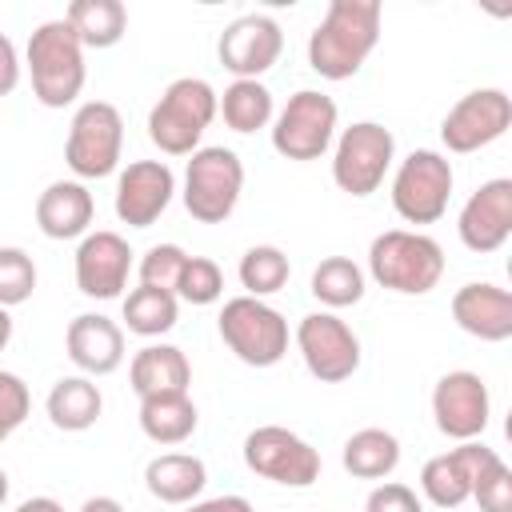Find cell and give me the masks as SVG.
Listing matches in <instances>:
<instances>
[{
  "mask_svg": "<svg viewBox=\"0 0 512 512\" xmlns=\"http://www.w3.org/2000/svg\"><path fill=\"white\" fill-rule=\"evenodd\" d=\"M380 0H332L308 36V64L324 80H348L380 44Z\"/></svg>",
  "mask_w": 512,
  "mask_h": 512,
  "instance_id": "cell-1",
  "label": "cell"
},
{
  "mask_svg": "<svg viewBox=\"0 0 512 512\" xmlns=\"http://www.w3.org/2000/svg\"><path fill=\"white\" fill-rule=\"evenodd\" d=\"M28 72H32V96L44 108H68L84 92V44L68 28V20H44L28 36Z\"/></svg>",
  "mask_w": 512,
  "mask_h": 512,
  "instance_id": "cell-2",
  "label": "cell"
},
{
  "mask_svg": "<svg viewBox=\"0 0 512 512\" xmlns=\"http://www.w3.org/2000/svg\"><path fill=\"white\" fill-rule=\"evenodd\" d=\"M368 272L388 292L424 296L444 276V248L424 232L388 228L368 244Z\"/></svg>",
  "mask_w": 512,
  "mask_h": 512,
  "instance_id": "cell-3",
  "label": "cell"
},
{
  "mask_svg": "<svg viewBox=\"0 0 512 512\" xmlns=\"http://www.w3.org/2000/svg\"><path fill=\"white\" fill-rule=\"evenodd\" d=\"M216 120V88L200 76H180L148 112V140L164 156H192Z\"/></svg>",
  "mask_w": 512,
  "mask_h": 512,
  "instance_id": "cell-4",
  "label": "cell"
},
{
  "mask_svg": "<svg viewBox=\"0 0 512 512\" xmlns=\"http://www.w3.org/2000/svg\"><path fill=\"white\" fill-rule=\"evenodd\" d=\"M244 192V164L232 148L212 144V148H196L188 168H184V208L192 220L200 224H224Z\"/></svg>",
  "mask_w": 512,
  "mask_h": 512,
  "instance_id": "cell-5",
  "label": "cell"
},
{
  "mask_svg": "<svg viewBox=\"0 0 512 512\" xmlns=\"http://www.w3.org/2000/svg\"><path fill=\"white\" fill-rule=\"evenodd\" d=\"M216 328L220 340L232 348V356L244 360L248 368H272L288 352V320L256 296H232L220 308Z\"/></svg>",
  "mask_w": 512,
  "mask_h": 512,
  "instance_id": "cell-6",
  "label": "cell"
},
{
  "mask_svg": "<svg viewBox=\"0 0 512 512\" xmlns=\"http://www.w3.org/2000/svg\"><path fill=\"white\" fill-rule=\"evenodd\" d=\"M124 152V116L108 100H88L76 108L68 124V144L64 160L80 180H100L112 176Z\"/></svg>",
  "mask_w": 512,
  "mask_h": 512,
  "instance_id": "cell-7",
  "label": "cell"
},
{
  "mask_svg": "<svg viewBox=\"0 0 512 512\" xmlns=\"http://www.w3.org/2000/svg\"><path fill=\"white\" fill-rule=\"evenodd\" d=\"M452 164L432 148H416L392 176V208L408 224H436L452 200Z\"/></svg>",
  "mask_w": 512,
  "mask_h": 512,
  "instance_id": "cell-8",
  "label": "cell"
},
{
  "mask_svg": "<svg viewBox=\"0 0 512 512\" xmlns=\"http://www.w3.org/2000/svg\"><path fill=\"white\" fill-rule=\"evenodd\" d=\"M396 156V140L384 124L376 120H356L352 128L340 132L336 152H332V180L348 196H372Z\"/></svg>",
  "mask_w": 512,
  "mask_h": 512,
  "instance_id": "cell-9",
  "label": "cell"
},
{
  "mask_svg": "<svg viewBox=\"0 0 512 512\" xmlns=\"http://www.w3.org/2000/svg\"><path fill=\"white\" fill-rule=\"evenodd\" d=\"M336 140V100L316 92V88H300L296 96H288V104L280 108L276 124H272V148L284 160H320Z\"/></svg>",
  "mask_w": 512,
  "mask_h": 512,
  "instance_id": "cell-10",
  "label": "cell"
},
{
  "mask_svg": "<svg viewBox=\"0 0 512 512\" xmlns=\"http://www.w3.org/2000/svg\"><path fill=\"white\" fill-rule=\"evenodd\" d=\"M244 464L280 488H312L320 480V452L280 424H260L244 436Z\"/></svg>",
  "mask_w": 512,
  "mask_h": 512,
  "instance_id": "cell-11",
  "label": "cell"
},
{
  "mask_svg": "<svg viewBox=\"0 0 512 512\" xmlns=\"http://www.w3.org/2000/svg\"><path fill=\"white\" fill-rule=\"evenodd\" d=\"M508 128H512L508 92L504 88H476L448 108V116L440 120V140L448 152L464 156V152H480V148L496 144Z\"/></svg>",
  "mask_w": 512,
  "mask_h": 512,
  "instance_id": "cell-12",
  "label": "cell"
},
{
  "mask_svg": "<svg viewBox=\"0 0 512 512\" xmlns=\"http://www.w3.org/2000/svg\"><path fill=\"white\" fill-rule=\"evenodd\" d=\"M296 348L320 384H340L360 368V340L336 312H308L296 324Z\"/></svg>",
  "mask_w": 512,
  "mask_h": 512,
  "instance_id": "cell-13",
  "label": "cell"
},
{
  "mask_svg": "<svg viewBox=\"0 0 512 512\" xmlns=\"http://www.w3.org/2000/svg\"><path fill=\"white\" fill-rule=\"evenodd\" d=\"M280 52H284V32L264 12L236 16L216 40V56L224 72H232L236 80H260L280 60Z\"/></svg>",
  "mask_w": 512,
  "mask_h": 512,
  "instance_id": "cell-14",
  "label": "cell"
},
{
  "mask_svg": "<svg viewBox=\"0 0 512 512\" xmlns=\"http://www.w3.org/2000/svg\"><path fill=\"white\" fill-rule=\"evenodd\" d=\"M432 416H436V428L448 436V440H476L484 428H488V416H492V396H488V384L476 376V372H444L432 388Z\"/></svg>",
  "mask_w": 512,
  "mask_h": 512,
  "instance_id": "cell-15",
  "label": "cell"
},
{
  "mask_svg": "<svg viewBox=\"0 0 512 512\" xmlns=\"http://www.w3.org/2000/svg\"><path fill=\"white\" fill-rule=\"evenodd\" d=\"M500 460L496 448L480 444V440H464L460 448L452 452H440L432 456L424 468H420V492L436 504V508H460L464 500H472V484L476 476Z\"/></svg>",
  "mask_w": 512,
  "mask_h": 512,
  "instance_id": "cell-16",
  "label": "cell"
},
{
  "mask_svg": "<svg viewBox=\"0 0 512 512\" xmlns=\"http://www.w3.org/2000/svg\"><path fill=\"white\" fill-rule=\"evenodd\" d=\"M456 232H460V244L476 256H488V252L504 248V240L512 236V180L496 176V180L480 184L464 200Z\"/></svg>",
  "mask_w": 512,
  "mask_h": 512,
  "instance_id": "cell-17",
  "label": "cell"
},
{
  "mask_svg": "<svg viewBox=\"0 0 512 512\" xmlns=\"http://www.w3.org/2000/svg\"><path fill=\"white\" fill-rule=\"evenodd\" d=\"M176 176L164 160H132L116 180V216L128 228H152L172 204Z\"/></svg>",
  "mask_w": 512,
  "mask_h": 512,
  "instance_id": "cell-18",
  "label": "cell"
},
{
  "mask_svg": "<svg viewBox=\"0 0 512 512\" xmlns=\"http://www.w3.org/2000/svg\"><path fill=\"white\" fill-rule=\"evenodd\" d=\"M132 248L120 232H88L76 248V288L88 300H116L128 288Z\"/></svg>",
  "mask_w": 512,
  "mask_h": 512,
  "instance_id": "cell-19",
  "label": "cell"
},
{
  "mask_svg": "<svg viewBox=\"0 0 512 512\" xmlns=\"http://www.w3.org/2000/svg\"><path fill=\"white\" fill-rule=\"evenodd\" d=\"M452 320L460 332L484 344H500L512 336V292L488 280H472L452 296Z\"/></svg>",
  "mask_w": 512,
  "mask_h": 512,
  "instance_id": "cell-20",
  "label": "cell"
},
{
  "mask_svg": "<svg viewBox=\"0 0 512 512\" xmlns=\"http://www.w3.org/2000/svg\"><path fill=\"white\" fill-rule=\"evenodd\" d=\"M64 348L84 376H108L124 364V328L100 312H80L64 332Z\"/></svg>",
  "mask_w": 512,
  "mask_h": 512,
  "instance_id": "cell-21",
  "label": "cell"
},
{
  "mask_svg": "<svg viewBox=\"0 0 512 512\" xmlns=\"http://www.w3.org/2000/svg\"><path fill=\"white\" fill-rule=\"evenodd\" d=\"M92 216H96V200L80 180H52L36 200V228L48 240L88 236Z\"/></svg>",
  "mask_w": 512,
  "mask_h": 512,
  "instance_id": "cell-22",
  "label": "cell"
},
{
  "mask_svg": "<svg viewBox=\"0 0 512 512\" xmlns=\"http://www.w3.org/2000/svg\"><path fill=\"white\" fill-rule=\"evenodd\" d=\"M128 380H132V392L140 400L144 396H168V392H188L192 368L176 344H144L128 364Z\"/></svg>",
  "mask_w": 512,
  "mask_h": 512,
  "instance_id": "cell-23",
  "label": "cell"
},
{
  "mask_svg": "<svg viewBox=\"0 0 512 512\" xmlns=\"http://www.w3.org/2000/svg\"><path fill=\"white\" fill-rule=\"evenodd\" d=\"M144 484H148V492L160 504H192L204 492V484H208V468H204L200 456L164 452V456H152L148 460Z\"/></svg>",
  "mask_w": 512,
  "mask_h": 512,
  "instance_id": "cell-24",
  "label": "cell"
},
{
  "mask_svg": "<svg viewBox=\"0 0 512 512\" xmlns=\"http://www.w3.org/2000/svg\"><path fill=\"white\" fill-rule=\"evenodd\" d=\"M44 408H48V420H52L60 432H88V428L100 420L104 396H100V388L92 384V376H64V380L52 384Z\"/></svg>",
  "mask_w": 512,
  "mask_h": 512,
  "instance_id": "cell-25",
  "label": "cell"
},
{
  "mask_svg": "<svg viewBox=\"0 0 512 512\" xmlns=\"http://www.w3.org/2000/svg\"><path fill=\"white\" fill-rule=\"evenodd\" d=\"M196 404L188 392L168 396H144L140 400V432L152 444H184L196 432Z\"/></svg>",
  "mask_w": 512,
  "mask_h": 512,
  "instance_id": "cell-26",
  "label": "cell"
},
{
  "mask_svg": "<svg viewBox=\"0 0 512 512\" xmlns=\"http://www.w3.org/2000/svg\"><path fill=\"white\" fill-rule=\"evenodd\" d=\"M64 20L84 48H112L128 32V8L120 0H72Z\"/></svg>",
  "mask_w": 512,
  "mask_h": 512,
  "instance_id": "cell-27",
  "label": "cell"
},
{
  "mask_svg": "<svg viewBox=\"0 0 512 512\" xmlns=\"http://www.w3.org/2000/svg\"><path fill=\"white\" fill-rule=\"evenodd\" d=\"M344 468L356 480H384L400 464V440L384 428H360L344 440Z\"/></svg>",
  "mask_w": 512,
  "mask_h": 512,
  "instance_id": "cell-28",
  "label": "cell"
},
{
  "mask_svg": "<svg viewBox=\"0 0 512 512\" xmlns=\"http://www.w3.org/2000/svg\"><path fill=\"white\" fill-rule=\"evenodd\" d=\"M216 116H224V124L240 136L260 132L272 120V92L260 80H232L224 96H216Z\"/></svg>",
  "mask_w": 512,
  "mask_h": 512,
  "instance_id": "cell-29",
  "label": "cell"
},
{
  "mask_svg": "<svg viewBox=\"0 0 512 512\" xmlns=\"http://www.w3.org/2000/svg\"><path fill=\"white\" fill-rule=\"evenodd\" d=\"M312 296L324 308H348L364 300V272L348 256H324L312 268Z\"/></svg>",
  "mask_w": 512,
  "mask_h": 512,
  "instance_id": "cell-30",
  "label": "cell"
},
{
  "mask_svg": "<svg viewBox=\"0 0 512 512\" xmlns=\"http://www.w3.org/2000/svg\"><path fill=\"white\" fill-rule=\"evenodd\" d=\"M176 308L180 304H176L172 292L140 284V288H132L124 296V324H128V332L152 340V336H164V332L176 328Z\"/></svg>",
  "mask_w": 512,
  "mask_h": 512,
  "instance_id": "cell-31",
  "label": "cell"
},
{
  "mask_svg": "<svg viewBox=\"0 0 512 512\" xmlns=\"http://www.w3.org/2000/svg\"><path fill=\"white\" fill-rule=\"evenodd\" d=\"M240 284H244V296H256V300H264V296H272V292H280L284 284H288V276H292V264H288V256L276 248V244H256V248H248L244 256H240Z\"/></svg>",
  "mask_w": 512,
  "mask_h": 512,
  "instance_id": "cell-32",
  "label": "cell"
},
{
  "mask_svg": "<svg viewBox=\"0 0 512 512\" xmlns=\"http://www.w3.org/2000/svg\"><path fill=\"white\" fill-rule=\"evenodd\" d=\"M224 296V272L216 260L208 256H188L184 268H180V280H176V300H188V304H216Z\"/></svg>",
  "mask_w": 512,
  "mask_h": 512,
  "instance_id": "cell-33",
  "label": "cell"
},
{
  "mask_svg": "<svg viewBox=\"0 0 512 512\" xmlns=\"http://www.w3.org/2000/svg\"><path fill=\"white\" fill-rule=\"evenodd\" d=\"M36 292V264L24 248H0V308H16Z\"/></svg>",
  "mask_w": 512,
  "mask_h": 512,
  "instance_id": "cell-34",
  "label": "cell"
},
{
  "mask_svg": "<svg viewBox=\"0 0 512 512\" xmlns=\"http://www.w3.org/2000/svg\"><path fill=\"white\" fill-rule=\"evenodd\" d=\"M188 252L180 244H152L144 256H140V284L148 288H164L176 296V280H180V268H184Z\"/></svg>",
  "mask_w": 512,
  "mask_h": 512,
  "instance_id": "cell-35",
  "label": "cell"
},
{
  "mask_svg": "<svg viewBox=\"0 0 512 512\" xmlns=\"http://www.w3.org/2000/svg\"><path fill=\"white\" fill-rule=\"evenodd\" d=\"M472 500L480 504V512H512V468L504 460H492L476 476Z\"/></svg>",
  "mask_w": 512,
  "mask_h": 512,
  "instance_id": "cell-36",
  "label": "cell"
},
{
  "mask_svg": "<svg viewBox=\"0 0 512 512\" xmlns=\"http://www.w3.org/2000/svg\"><path fill=\"white\" fill-rule=\"evenodd\" d=\"M32 412V392L16 372H0V440H8Z\"/></svg>",
  "mask_w": 512,
  "mask_h": 512,
  "instance_id": "cell-37",
  "label": "cell"
},
{
  "mask_svg": "<svg viewBox=\"0 0 512 512\" xmlns=\"http://www.w3.org/2000/svg\"><path fill=\"white\" fill-rule=\"evenodd\" d=\"M364 512H424V504H420V496H416L408 484L384 480V484H376V488L368 492Z\"/></svg>",
  "mask_w": 512,
  "mask_h": 512,
  "instance_id": "cell-38",
  "label": "cell"
},
{
  "mask_svg": "<svg viewBox=\"0 0 512 512\" xmlns=\"http://www.w3.org/2000/svg\"><path fill=\"white\" fill-rule=\"evenodd\" d=\"M16 84H20V56H16V44L0 32V96H8Z\"/></svg>",
  "mask_w": 512,
  "mask_h": 512,
  "instance_id": "cell-39",
  "label": "cell"
},
{
  "mask_svg": "<svg viewBox=\"0 0 512 512\" xmlns=\"http://www.w3.org/2000/svg\"><path fill=\"white\" fill-rule=\"evenodd\" d=\"M188 512H252V504L244 496H212V500L192 504Z\"/></svg>",
  "mask_w": 512,
  "mask_h": 512,
  "instance_id": "cell-40",
  "label": "cell"
},
{
  "mask_svg": "<svg viewBox=\"0 0 512 512\" xmlns=\"http://www.w3.org/2000/svg\"><path fill=\"white\" fill-rule=\"evenodd\" d=\"M12 512H64V504L52 500V496H32V500H24V504L12 508Z\"/></svg>",
  "mask_w": 512,
  "mask_h": 512,
  "instance_id": "cell-41",
  "label": "cell"
},
{
  "mask_svg": "<svg viewBox=\"0 0 512 512\" xmlns=\"http://www.w3.org/2000/svg\"><path fill=\"white\" fill-rule=\"evenodd\" d=\"M80 512H124V504L112 500V496H92V500L80 504Z\"/></svg>",
  "mask_w": 512,
  "mask_h": 512,
  "instance_id": "cell-42",
  "label": "cell"
},
{
  "mask_svg": "<svg viewBox=\"0 0 512 512\" xmlns=\"http://www.w3.org/2000/svg\"><path fill=\"white\" fill-rule=\"evenodd\" d=\"M12 344V316H8V308H0V352Z\"/></svg>",
  "mask_w": 512,
  "mask_h": 512,
  "instance_id": "cell-43",
  "label": "cell"
},
{
  "mask_svg": "<svg viewBox=\"0 0 512 512\" xmlns=\"http://www.w3.org/2000/svg\"><path fill=\"white\" fill-rule=\"evenodd\" d=\"M4 500H8V472L0 468V504H4Z\"/></svg>",
  "mask_w": 512,
  "mask_h": 512,
  "instance_id": "cell-44",
  "label": "cell"
}]
</instances>
